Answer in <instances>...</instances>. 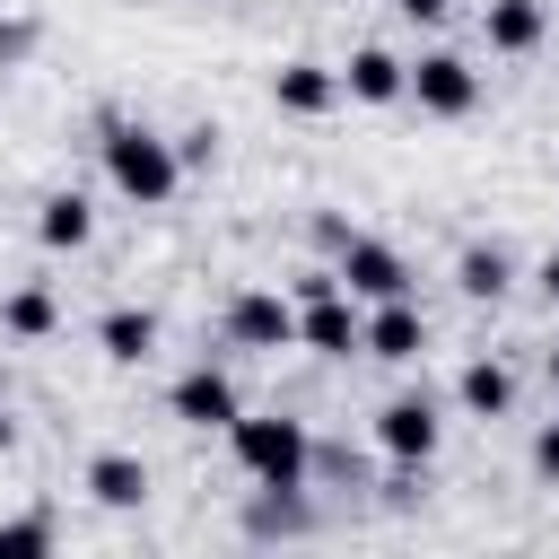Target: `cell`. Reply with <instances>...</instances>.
I'll list each match as a JSON object with an SVG mask.
<instances>
[{
  "label": "cell",
  "instance_id": "cell-7",
  "mask_svg": "<svg viewBox=\"0 0 559 559\" xmlns=\"http://www.w3.org/2000/svg\"><path fill=\"white\" fill-rule=\"evenodd\" d=\"M411 105H419V114H437V122H463V114L480 105V70H472L463 52H445V44H437V52H419V61H411Z\"/></svg>",
  "mask_w": 559,
  "mask_h": 559
},
{
  "label": "cell",
  "instance_id": "cell-26",
  "mask_svg": "<svg viewBox=\"0 0 559 559\" xmlns=\"http://www.w3.org/2000/svg\"><path fill=\"white\" fill-rule=\"evenodd\" d=\"M542 376H550V402H559V349H550V358H542Z\"/></svg>",
  "mask_w": 559,
  "mask_h": 559
},
{
  "label": "cell",
  "instance_id": "cell-16",
  "mask_svg": "<svg viewBox=\"0 0 559 559\" xmlns=\"http://www.w3.org/2000/svg\"><path fill=\"white\" fill-rule=\"evenodd\" d=\"M0 332H9V341H52V332H61V297H52V280H17V288L0 297Z\"/></svg>",
  "mask_w": 559,
  "mask_h": 559
},
{
  "label": "cell",
  "instance_id": "cell-13",
  "mask_svg": "<svg viewBox=\"0 0 559 559\" xmlns=\"http://www.w3.org/2000/svg\"><path fill=\"white\" fill-rule=\"evenodd\" d=\"M87 498L96 507H114V515H131V507H148V463L131 454V445H105V454H87Z\"/></svg>",
  "mask_w": 559,
  "mask_h": 559
},
{
  "label": "cell",
  "instance_id": "cell-10",
  "mask_svg": "<svg viewBox=\"0 0 559 559\" xmlns=\"http://www.w3.org/2000/svg\"><path fill=\"white\" fill-rule=\"evenodd\" d=\"M271 105H280V114H297V122L332 114V105H341V61H314V52L271 61Z\"/></svg>",
  "mask_w": 559,
  "mask_h": 559
},
{
  "label": "cell",
  "instance_id": "cell-2",
  "mask_svg": "<svg viewBox=\"0 0 559 559\" xmlns=\"http://www.w3.org/2000/svg\"><path fill=\"white\" fill-rule=\"evenodd\" d=\"M227 454L253 489H306L314 472V428L288 419V411H236L227 419Z\"/></svg>",
  "mask_w": 559,
  "mask_h": 559
},
{
  "label": "cell",
  "instance_id": "cell-14",
  "mask_svg": "<svg viewBox=\"0 0 559 559\" xmlns=\"http://www.w3.org/2000/svg\"><path fill=\"white\" fill-rule=\"evenodd\" d=\"M542 35H550V0H489V9H480V44L507 52V61L533 52Z\"/></svg>",
  "mask_w": 559,
  "mask_h": 559
},
{
  "label": "cell",
  "instance_id": "cell-6",
  "mask_svg": "<svg viewBox=\"0 0 559 559\" xmlns=\"http://www.w3.org/2000/svg\"><path fill=\"white\" fill-rule=\"evenodd\" d=\"M332 271H341V288L358 297V306H376V297H411L419 280H411V262H402V245H384V236H341V253H332Z\"/></svg>",
  "mask_w": 559,
  "mask_h": 559
},
{
  "label": "cell",
  "instance_id": "cell-1",
  "mask_svg": "<svg viewBox=\"0 0 559 559\" xmlns=\"http://www.w3.org/2000/svg\"><path fill=\"white\" fill-rule=\"evenodd\" d=\"M96 157H105L114 201H131V210H166V201L183 192V148H175V131H157V122L105 114V122H96Z\"/></svg>",
  "mask_w": 559,
  "mask_h": 559
},
{
  "label": "cell",
  "instance_id": "cell-19",
  "mask_svg": "<svg viewBox=\"0 0 559 559\" xmlns=\"http://www.w3.org/2000/svg\"><path fill=\"white\" fill-rule=\"evenodd\" d=\"M52 550V515H9L0 524V559H44Z\"/></svg>",
  "mask_w": 559,
  "mask_h": 559
},
{
  "label": "cell",
  "instance_id": "cell-4",
  "mask_svg": "<svg viewBox=\"0 0 559 559\" xmlns=\"http://www.w3.org/2000/svg\"><path fill=\"white\" fill-rule=\"evenodd\" d=\"M358 323H367V306L341 288V271H306V280H297V349H314V358H358Z\"/></svg>",
  "mask_w": 559,
  "mask_h": 559
},
{
  "label": "cell",
  "instance_id": "cell-21",
  "mask_svg": "<svg viewBox=\"0 0 559 559\" xmlns=\"http://www.w3.org/2000/svg\"><path fill=\"white\" fill-rule=\"evenodd\" d=\"M35 35H44L35 17H17V9H0V61H26V52H35Z\"/></svg>",
  "mask_w": 559,
  "mask_h": 559
},
{
  "label": "cell",
  "instance_id": "cell-3",
  "mask_svg": "<svg viewBox=\"0 0 559 559\" xmlns=\"http://www.w3.org/2000/svg\"><path fill=\"white\" fill-rule=\"evenodd\" d=\"M218 341L245 349V358H280V349H297V297H280L271 280H245V288L218 306Z\"/></svg>",
  "mask_w": 559,
  "mask_h": 559
},
{
  "label": "cell",
  "instance_id": "cell-23",
  "mask_svg": "<svg viewBox=\"0 0 559 559\" xmlns=\"http://www.w3.org/2000/svg\"><path fill=\"white\" fill-rule=\"evenodd\" d=\"M402 17H411V26H445V17H454V0H402Z\"/></svg>",
  "mask_w": 559,
  "mask_h": 559
},
{
  "label": "cell",
  "instance_id": "cell-17",
  "mask_svg": "<svg viewBox=\"0 0 559 559\" xmlns=\"http://www.w3.org/2000/svg\"><path fill=\"white\" fill-rule=\"evenodd\" d=\"M454 402H463L472 419H507V411H515V367H507V358H463Z\"/></svg>",
  "mask_w": 559,
  "mask_h": 559
},
{
  "label": "cell",
  "instance_id": "cell-20",
  "mask_svg": "<svg viewBox=\"0 0 559 559\" xmlns=\"http://www.w3.org/2000/svg\"><path fill=\"white\" fill-rule=\"evenodd\" d=\"M524 472H533L542 489H559V419H542V428H533V445H524Z\"/></svg>",
  "mask_w": 559,
  "mask_h": 559
},
{
  "label": "cell",
  "instance_id": "cell-12",
  "mask_svg": "<svg viewBox=\"0 0 559 559\" xmlns=\"http://www.w3.org/2000/svg\"><path fill=\"white\" fill-rule=\"evenodd\" d=\"M35 245H44V253H87V245H96V201H87L79 183L44 192V201H35Z\"/></svg>",
  "mask_w": 559,
  "mask_h": 559
},
{
  "label": "cell",
  "instance_id": "cell-9",
  "mask_svg": "<svg viewBox=\"0 0 559 559\" xmlns=\"http://www.w3.org/2000/svg\"><path fill=\"white\" fill-rule=\"evenodd\" d=\"M419 349H428V314H419V297H376L367 323H358V358H376V367H411Z\"/></svg>",
  "mask_w": 559,
  "mask_h": 559
},
{
  "label": "cell",
  "instance_id": "cell-8",
  "mask_svg": "<svg viewBox=\"0 0 559 559\" xmlns=\"http://www.w3.org/2000/svg\"><path fill=\"white\" fill-rule=\"evenodd\" d=\"M166 411H175L183 428H218V437H227V419L245 411V393H236V376H227L218 358H192V367L166 384Z\"/></svg>",
  "mask_w": 559,
  "mask_h": 559
},
{
  "label": "cell",
  "instance_id": "cell-5",
  "mask_svg": "<svg viewBox=\"0 0 559 559\" xmlns=\"http://www.w3.org/2000/svg\"><path fill=\"white\" fill-rule=\"evenodd\" d=\"M437 445H445V411H437L428 393H393V402L376 411V454H384V463L428 472V463H437Z\"/></svg>",
  "mask_w": 559,
  "mask_h": 559
},
{
  "label": "cell",
  "instance_id": "cell-11",
  "mask_svg": "<svg viewBox=\"0 0 559 559\" xmlns=\"http://www.w3.org/2000/svg\"><path fill=\"white\" fill-rule=\"evenodd\" d=\"M341 96H349V105H402V96H411V61L384 52V44H358V52L341 61Z\"/></svg>",
  "mask_w": 559,
  "mask_h": 559
},
{
  "label": "cell",
  "instance_id": "cell-15",
  "mask_svg": "<svg viewBox=\"0 0 559 559\" xmlns=\"http://www.w3.org/2000/svg\"><path fill=\"white\" fill-rule=\"evenodd\" d=\"M96 349H105L114 367H148V358H157V314H148V306H105V314H96Z\"/></svg>",
  "mask_w": 559,
  "mask_h": 559
},
{
  "label": "cell",
  "instance_id": "cell-24",
  "mask_svg": "<svg viewBox=\"0 0 559 559\" xmlns=\"http://www.w3.org/2000/svg\"><path fill=\"white\" fill-rule=\"evenodd\" d=\"M341 236H349V218H341V210H323V218H314V245H323V253H341Z\"/></svg>",
  "mask_w": 559,
  "mask_h": 559
},
{
  "label": "cell",
  "instance_id": "cell-25",
  "mask_svg": "<svg viewBox=\"0 0 559 559\" xmlns=\"http://www.w3.org/2000/svg\"><path fill=\"white\" fill-rule=\"evenodd\" d=\"M533 288H542V297H550V306H559V245H550V253H542V262H533Z\"/></svg>",
  "mask_w": 559,
  "mask_h": 559
},
{
  "label": "cell",
  "instance_id": "cell-22",
  "mask_svg": "<svg viewBox=\"0 0 559 559\" xmlns=\"http://www.w3.org/2000/svg\"><path fill=\"white\" fill-rule=\"evenodd\" d=\"M175 148H183V166H210V157H218V131L192 122V131H175Z\"/></svg>",
  "mask_w": 559,
  "mask_h": 559
},
{
  "label": "cell",
  "instance_id": "cell-18",
  "mask_svg": "<svg viewBox=\"0 0 559 559\" xmlns=\"http://www.w3.org/2000/svg\"><path fill=\"white\" fill-rule=\"evenodd\" d=\"M454 288H463L472 306H498V297L515 288V253H507V245H463V253H454Z\"/></svg>",
  "mask_w": 559,
  "mask_h": 559
}]
</instances>
